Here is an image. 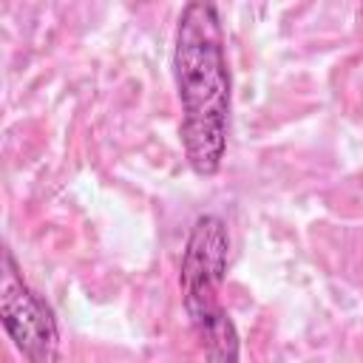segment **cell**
Segmentation results:
<instances>
[{"mask_svg": "<svg viewBox=\"0 0 363 363\" xmlns=\"http://www.w3.org/2000/svg\"><path fill=\"white\" fill-rule=\"evenodd\" d=\"M173 77L182 102V142L193 173L216 176L227 150L230 68L213 0H187L176 26Z\"/></svg>", "mask_w": 363, "mask_h": 363, "instance_id": "cell-1", "label": "cell"}, {"mask_svg": "<svg viewBox=\"0 0 363 363\" xmlns=\"http://www.w3.org/2000/svg\"><path fill=\"white\" fill-rule=\"evenodd\" d=\"M230 235L218 216H199L190 227L182 255V303L196 337L210 360H238V332L221 306V281L227 275Z\"/></svg>", "mask_w": 363, "mask_h": 363, "instance_id": "cell-2", "label": "cell"}, {"mask_svg": "<svg viewBox=\"0 0 363 363\" xmlns=\"http://www.w3.org/2000/svg\"><path fill=\"white\" fill-rule=\"evenodd\" d=\"M0 320L17 352L31 363H51L60 354V332L51 306L23 281L11 250H3Z\"/></svg>", "mask_w": 363, "mask_h": 363, "instance_id": "cell-3", "label": "cell"}]
</instances>
